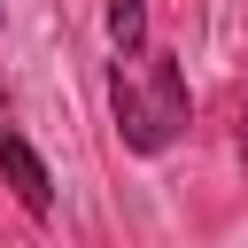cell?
Segmentation results:
<instances>
[{
	"mask_svg": "<svg viewBox=\"0 0 248 248\" xmlns=\"http://www.w3.org/2000/svg\"><path fill=\"white\" fill-rule=\"evenodd\" d=\"M108 108H116V132H124L132 155H163V147L186 132V116H194L178 54H147V78H124V70H116V78H108Z\"/></svg>",
	"mask_w": 248,
	"mask_h": 248,
	"instance_id": "1",
	"label": "cell"
},
{
	"mask_svg": "<svg viewBox=\"0 0 248 248\" xmlns=\"http://www.w3.org/2000/svg\"><path fill=\"white\" fill-rule=\"evenodd\" d=\"M0 178L16 186V202H23L31 217H46V209H54V178H46V163L31 155V140H23V132H0Z\"/></svg>",
	"mask_w": 248,
	"mask_h": 248,
	"instance_id": "2",
	"label": "cell"
},
{
	"mask_svg": "<svg viewBox=\"0 0 248 248\" xmlns=\"http://www.w3.org/2000/svg\"><path fill=\"white\" fill-rule=\"evenodd\" d=\"M108 39L124 54H140L147 46V0H108Z\"/></svg>",
	"mask_w": 248,
	"mask_h": 248,
	"instance_id": "3",
	"label": "cell"
},
{
	"mask_svg": "<svg viewBox=\"0 0 248 248\" xmlns=\"http://www.w3.org/2000/svg\"><path fill=\"white\" fill-rule=\"evenodd\" d=\"M240 163H248V108H240Z\"/></svg>",
	"mask_w": 248,
	"mask_h": 248,
	"instance_id": "4",
	"label": "cell"
},
{
	"mask_svg": "<svg viewBox=\"0 0 248 248\" xmlns=\"http://www.w3.org/2000/svg\"><path fill=\"white\" fill-rule=\"evenodd\" d=\"M0 101H8V85H0Z\"/></svg>",
	"mask_w": 248,
	"mask_h": 248,
	"instance_id": "5",
	"label": "cell"
}]
</instances>
